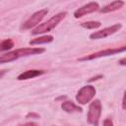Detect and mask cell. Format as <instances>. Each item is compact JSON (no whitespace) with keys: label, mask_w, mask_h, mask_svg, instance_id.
<instances>
[{"label":"cell","mask_w":126,"mask_h":126,"mask_svg":"<svg viewBox=\"0 0 126 126\" xmlns=\"http://www.w3.org/2000/svg\"><path fill=\"white\" fill-rule=\"evenodd\" d=\"M45 49L44 48H39V47H28V48H19L13 51H9L3 55H1L0 57V63L4 64V63H8V62H12L15 61L21 57H25V56H29V55H35V54H40L42 52H44Z\"/></svg>","instance_id":"6da1fadb"},{"label":"cell","mask_w":126,"mask_h":126,"mask_svg":"<svg viewBox=\"0 0 126 126\" xmlns=\"http://www.w3.org/2000/svg\"><path fill=\"white\" fill-rule=\"evenodd\" d=\"M45 71L44 70H36V69H32V70H28V71H25L23 73H21L17 79L19 81H23V80H28V79H32V78H34V77H37V76H40L42 74H44Z\"/></svg>","instance_id":"9c48e42d"},{"label":"cell","mask_w":126,"mask_h":126,"mask_svg":"<svg viewBox=\"0 0 126 126\" xmlns=\"http://www.w3.org/2000/svg\"><path fill=\"white\" fill-rule=\"evenodd\" d=\"M100 26H101V23L98 21H88V22L81 23V27L85 29H89V30H94V29L99 28Z\"/></svg>","instance_id":"4fadbf2b"},{"label":"cell","mask_w":126,"mask_h":126,"mask_svg":"<svg viewBox=\"0 0 126 126\" xmlns=\"http://www.w3.org/2000/svg\"><path fill=\"white\" fill-rule=\"evenodd\" d=\"M102 78V75H98V76H95V77H93V78H91L90 80H89V82H94V81H96V80H98V79H101Z\"/></svg>","instance_id":"d6986e66"},{"label":"cell","mask_w":126,"mask_h":126,"mask_svg":"<svg viewBox=\"0 0 126 126\" xmlns=\"http://www.w3.org/2000/svg\"><path fill=\"white\" fill-rule=\"evenodd\" d=\"M66 15H67L66 12H61V13H58V14L52 16L48 21H46L43 24H40L37 27H35L32 31V33L33 35H36V34H40V33H44V32H50L66 17Z\"/></svg>","instance_id":"7a4b0ae2"},{"label":"cell","mask_w":126,"mask_h":126,"mask_svg":"<svg viewBox=\"0 0 126 126\" xmlns=\"http://www.w3.org/2000/svg\"><path fill=\"white\" fill-rule=\"evenodd\" d=\"M53 41V36L52 35H43V36H39L36 38H33L32 40H30V44L31 45H34V44H42V43H49Z\"/></svg>","instance_id":"7c38bea8"},{"label":"cell","mask_w":126,"mask_h":126,"mask_svg":"<svg viewBox=\"0 0 126 126\" xmlns=\"http://www.w3.org/2000/svg\"><path fill=\"white\" fill-rule=\"evenodd\" d=\"M122 108L123 109H126V92L124 93L123 99H122Z\"/></svg>","instance_id":"e0dca14e"},{"label":"cell","mask_w":126,"mask_h":126,"mask_svg":"<svg viewBox=\"0 0 126 126\" xmlns=\"http://www.w3.org/2000/svg\"><path fill=\"white\" fill-rule=\"evenodd\" d=\"M124 5V2L121 0H117V1H113L110 4L102 7L101 9H99V11L101 13H109V12H113L116 10H119L120 8H122V6Z\"/></svg>","instance_id":"8fae6325"},{"label":"cell","mask_w":126,"mask_h":126,"mask_svg":"<svg viewBox=\"0 0 126 126\" xmlns=\"http://www.w3.org/2000/svg\"><path fill=\"white\" fill-rule=\"evenodd\" d=\"M101 114V102L99 99H94L89 105L88 110V123L93 126H98L99 118Z\"/></svg>","instance_id":"3957f363"},{"label":"cell","mask_w":126,"mask_h":126,"mask_svg":"<svg viewBox=\"0 0 126 126\" xmlns=\"http://www.w3.org/2000/svg\"><path fill=\"white\" fill-rule=\"evenodd\" d=\"M64 98H66V96H60V97L57 98V100H58V99H64Z\"/></svg>","instance_id":"44dd1931"},{"label":"cell","mask_w":126,"mask_h":126,"mask_svg":"<svg viewBox=\"0 0 126 126\" xmlns=\"http://www.w3.org/2000/svg\"><path fill=\"white\" fill-rule=\"evenodd\" d=\"M61 108H62L65 112H68V113L82 112V111H83L82 107H80L79 105H76L73 101H70V100L63 101V102L61 103Z\"/></svg>","instance_id":"30bf717a"},{"label":"cell","mask_w":126,"mask_h":126,"mask_svg":"<svg viewBox=\"0 0 126 126\" xmlns=\"http://www.w3.org/2000/svg\"><path fill=\"white\" fill-rule=\"evenodd\" d=\"M48 13V9H41L35 13H33L22 26H21V30H31L32 28H34L35 26L37 27V25L42 21V19L47 15Z\"/></svg>","instance_id":"8992f818"},{"label":"cell","mask_w":126,"mask_h":126,"mask_svg":"<svg viewBox=\"0 0 126 126\" xmlns=\"http://www.w3.org/2000/svg\"><path fill=\"white\" fill-rule=\"evenodd\" d=\"M26 117H27V118H30V117H32V118H39V115L36 114V113H33V112H30V113L27 114Z\"/></svg>","instance_id":"2e32d148"},{"label":"cell","mask_w":126,"mask_h":126,"mask_svg":"<svg viewBox=\"0 0 126 126\" xmlns=\"http://www.w3.org/2000/svg\"><path fill=\"white\" fill-rule=\"evenodd\" d=\"M99 10V5L97 2H90L82 7H80L79 9H77L75 12H74V17L76 19H79V18H82L84 17L85 15H88V14H91V13H94L95 11Z\"/></svg>","instance_id":"ba28073f"},{"label":"cell","mask_w":126,"mask_h":126,"mask_svg":"<svg viewBox=\"0 0 126 126\" xmlns=\"http://www.w3.org/2000/svg\"><path fill=\"white\" fill-rule=\"evenodd\" d=\"M95 93H96V90L94 89V87H93L91 85L84 86L77 93L76 100H77V102H79V104L85 105L94 97Z\"/></svg>","instance_id":"277c9868"},{"label":"cell","mask_w":126,"mask_h":126,"mask_svg":"<svg viewBox=\"0 0 126 126\" xmlns=\"http://www.w3.org/2000/svg\"><path fill=\"white\" fill-rule=\"evenodd\" d=\"M13 47H14V41L11 38L4 39L1 41V44H0V50L1 51H6V50H9Z\"/></svg>","instance_id":"5bb4252c"},{"label":"cell","mask_w":126,"mask_h":126,"mask_svg":"<svg viewBox=\"0 0 126 126\" xmlns=\"http://www.w3.org/2000/svg\"><path fill=\"white\" fill-rule=\"evenodd\" d=\"M118 63H119L120 65H122V66H125V65H126V57H124V58L120 59Z\"/></svg>","instance_id":"ffe728a7"},{"label":"cell","mask_w":126,"mask_h":126,"mask_svg":"<svg viewBox=\"0 0 126 126\" xmlns=\"http://www.w3.org/2000/svg\"><path fill=\"white\" fill-rule=\"evenodd\" d=\"M126 51V45L124 46H120V47H115V48H107V49H103L92 54H89L87 56H84L82 58H80V61H89V60H93V59H97L100 57H105V56H110V55H114L117 53H121Z\"/></svg>","instance_id":"5b68a950"},{"label":"cell","mask_w":126,"mask_h":126,"mask_svg":"<svg viewBox=\"0 0 126 126\" xmlns=\"http://www.w3.org/2000/svg\"><path fill=\"white\" fill-rule=\"evenodd\" d=\"M121 24H114L110 27L104 28L100 31L97 32H94L93 33L90 34V38L91 39H100V38H104L106 36H109L113 33H115L116 32H118L121 29Z\"/></svg>","instance_id":"52a82bcc"},{"label":"cell","mask_w":126,"mask_h":126,"mask_svg":"<svg viewBox=\"0 0 126 126\" xmlns=\"http://www.w3.org/2000/svg\"><path fill=\"white\" fill-rule=\"evenodd\" d=\"M19 126H38L36 123L34 122H27V123H24V124H21Z\"/></svg>","instance_id":"ac0fdd59"},{"label":"cell","mask_w":126,"mask_h":126,"mask_svg":"<svg viewBox=\"0 0 126 126\" xmlns=\"http://www.w3.org/2000/svg\"><path fill=\"white\" fill-rule=\"evenodd\" d=\"M102 125L103 126H113V122H112L111 118H106V119H104Z\"/></svg>","instance_id":"9a60e30c"}]
</instances>
